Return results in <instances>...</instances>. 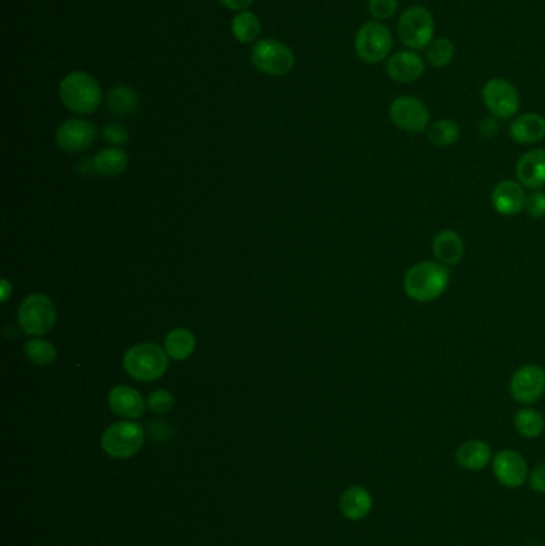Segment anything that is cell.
<instances>
[{
	"instance_id": "obj_1",
	"label": "cell",
	"mask_w": 545,
	"mask_h": 546,
	"mask_svg": "<svg viewBox=\"0 0 545 546\" xmlns=\"http://www.w3.org/2000/svg\"><path fill=\"white\" fill-rule=\"evenodd\" d=\"M451 283L450 267L439 260H421L408 268L403 278V289L410 299L427 304L440 299Z\"/></svg>"
},
{
	"instance_id": "obj_2",
	"label": "cell",
	"mask_w": 545,
	"mask_h": 546,
	"mask_svg": "<svg viewBox=\"0 0 545 546\" xmlns=\"http://www.w3.org/2000/svg\"><path fill=\"white\" fill-rule=\"evenodd\" d=\"M60 98L63 104L79 115L94 113L100 107L103 90L100 82L88 73H67L60 83Z\"/></svg>"
},
{
	"instance_id": "obj_3",
	"label": "cell",
	"mask_w": 545,
	"mask_h": 546,
	"mask_svg": "<svg viewBox=\"0 0 545 546\" xmlns=\"http://www.w3.org/2000/svg\"><path fill=\"white\" fill-rule=\"evenodd\" d=\"M435 18L424 5L406 7L397 21V37L408 50H426L435 39Z\"/></svg>"
},
{
	"instance_id": "obj_4",
	"label": "cell",
	"mask_w": 545,
	"mask_h": 546,
	"mask_svg": "<svg viewBox=\"0 0 545 546\" xmlns=\"http://www.w3.org/2000/svg\"><path fill=\"white\" fill-rule=\"evenodd\" d=\"M168 354L155 344H138L124 355L125 373L138 382H154L168 371Z\"/></svg>"
},
{
	"instance_id": "obj_5",
	"label": "cell",
	"mask_w": 545,
	"mask_h": 546,
	"mask_svg": "<svg viewBox=\"0 0 545 546\" xmlns=\"http://www.w3.org/2000/svg\"><path fill=\"white\" fill-rule=\"evenodd\" d=\"M353 48L365 64L386 63L392 54V31L382 21H366L355 34Z\"/></svg>"
},
{
	"instance_id": "obj_6",
	"label": "cell",
	"mask_w": 545,
	"mask_h": 546,
	"mask_svg": "<svg viewBox=\"0 0 545 546\" xmlns=\"http://www.w3.org/2000/svg\"><path fill=\"white\" fill-rule=\"evenodd\" d=\"M144 444V428L134 420H120L111 426L101 438L103 451L113 459H130Z\"/></svg>"
},
{
	"instance_id": "obj_7",
	"label": "cell",
	"mask_w": 545,
	"mask_h": 546,
	"mask_svg": "<svg viewBox=\"0 0 545 546\" xmlns=\"http://www.w3.org/2000/svg\"><path fill=\"white\" fill-rule=\"evenodd\" d=\"M56 317L54 300L45 294H31L18 308L21 329L33 337H42L50 333L56 323Z\"/></svg>"
},
{
	"instance_id": "obj_8",
	"label": "cell",
	"mask_w": 545,
	"mask_h": 546,
	"mask_svg": "<svg viewBox=\"0 0 545 546\" xmlns=\"http://www.w3.org/2000/svg\"><path fill=\"white\" fill-rule=\"evenodd\" d=\"M389 119L393 127L410 134L426 133L432 123L429 107L411 94H401L391 102Z\"/></svg>"
},
{
	"instance_id": "obj_9",
	"label": "cell",
	"mask_w": 545,
	"mask_h": 546,
	"mask_svg": "<svg viewBox=\"0 0 545 546\" xmlns=\"http://www.w3.org/2000/svg\"><path fill=\"white\" fill-rule=\"evenodd\" d=\"M481 98L488 112L498 121L515 119L521 106L519 90L512 82L494 77L486 82L481 88Z\"/></svg>"
},
{
	"instance_id": "obj_10",
	"label": "cell",
	"mask_w": 545,
	"mask_h": 546,
	"mask_svg": "<svg viewBox=\"0 0 545 546\" xmlns=\"http://www.w3.org/2000/svg\"><path fill=\"white\" fill-rule=\"evenodd\" d=\"M252 64L267 75H286L294 67V54L282 42L264 39L252 50Z\"/></svg>"
},
{
	"instance_id": "obj_11",
	"label": "cell",
	"mask_w": 545,
	"mask_h": 546,
	"mask_svg": "<svg viewBox=\"0 0 545 546\" xmlns=\"http://www.w3.org/2000/svg\"><path fill=\"white\" fill-rule=\"evenodd\" d=\"M513 400L532 406L545 395V369L538 365H525L513 373L509 384Z\"/></svg>"
},
{
	"instance_id": "obj_12",
	"label": "cell",
	"mask_w": 545,
	"mask_h": 546,
	"mask_svg": "<svg viewBox=\"0 0 545 546\" xmlns=\"http://www.w3.org/2000/svg\"><path fill=\"white\" fill-rule=\"evenodd\" d=\"M492 474L499 484L507 489H519L528 483L530 468L525 457L513 449H502L494 453L491 462Z\"/></svg>"
},
{
	"instance_id": "obj_13",
	"label": "cell",
	"mask_w": 545,
	"mask_h": 546,
	"mask_svg": "<svg viewBox=\"0 0 545 546\" xmlns=\"http://www.w3.org/2000/svg\"><path fill=\"white\" fill-rule=\"evenodd\" d=\"M427 63L414 50L393 52L386 61L387 77L395 83H412L426 73Z\"/></svg>"
},
{
	"instance_id": "obj_14",
	"label": "cell",
	"mask_w": 545,
	"mask_h": 546,
	"mask_svg": "<svg viewBox=\"0 0 545 546\" xmlns=\"http://www.w3.org/2000/svg\"><path fill=\"white\" fill-rule=\"evenodd\" d=\"M96 136H98V130L92 122L69 119L63 122L58 128L56 144L64 152H82L94 144Z\"/></svg>"
},
{
	"instance_id": "obj_15",
	"label": "cell",
	"mask_w": 545,
	"mask_h": 546,
	"mask_svg": "<svg viewBox=\"0 0 545 546\" xmlns=\"http://www.w3.org/2000/svg\"><path fill=\"white\" fill-rule=\"evenodd\" d=\"M528 200L525 187L519 180H500L491 192V207L500 216H519L523 213Z\"/></svg>"
},
{
	"instance_id": "obj_16",
	"label": "cell",
	"mask_w": 545,
	"mask_h": 546,
	"mask_svg": "<svg viewBox=\"0 0 545 546\" xmlns=\"http://www.w3.org/2000/svg\"><path fill=\"white\" fill-rule=\"evenodd\" d=\"M515 174L525 189L540 190L545 186V149L538 147L523 153L517 161Z\"/></svg>"
},
{
	"instance_id": "obj_17",
	"label": "cell",
	"mask_w": 545,
	"mask_h": 546,
	"mask_svg": "<svg viewBox=\"0 0 545 546\" xmlns=\"http://www.w3.org/2000/svg\"><path fill=\"white\" fill-rule=\"evenodd\" d=\"M107 401L111 411L124 420L140 419L147 407L143 395L128 385L114 386Z\"/></svg>"
},
{
	"instance_id": "obj_18",
	"label": "cell",
	"mask_w": 545,
	"mask_h": 546,
	"mask_svg": "<svg viewBox=\"0 0 545 546\" xmlns=\"http://www.w3.org/2000/svg\"><path fill=\"white\" fill-rule=\"evenodd\" d=\"M509 134L517 144H538L545 138L544 115L538 112L517 115L509 127Z\"/></svg>"
},
{
	"instance_id": "obj_19",
	"label": "cell",
	"mask_w": 545,
	"mask_h": 546,
	"mask_svg": "<svg viewBox=\"0 0 545 546\" xmlns=\"http://www.w3.org/2000/svg\"><path fill=\"white\" fill-rule=\"evenodd\" d=\"M432 251L435 260L446 267L458 266L464 258L466 247L464 240L456 230L443 229L440 230L432 240Z\"/></svg>"
},
{
	"instance_id": "obj_20",
	"label": "cell",
	"mask_w": 545,
	"mask_h": 546,
	"mask_svg": "<svg viewBox=\"0 0 545 546\" xmlns=\"http://www.w3.org/2000/svg\"><path fill=\"white\" fill-rule=\"evenodd\" d=\"M491 446L481 440L464 441L456 451V462L467 472H480L492 462Z\"/></svg>"
},
{
	"instance_id": "obj_21",
	"label": "cell",
	"mask_w": 545,
	"mask_h": 546,
	"mask_svg": "<svg viewBox=\"0 0 545 546\" xmlns=\"http://www.w3.org/2000/svg\"><path fill=\"white\" fill-rule=\"evenodd\" d=\"M372 497L365 487L352 486L346 489L340 499V512L346 520H365L372 513Z\"/></svg>"
},
{
	"instance_id": "obj_22",
	"label": "cell",
	"mask_w": 545,
	"mask_h": 546,
	"mask_svg": "<svg viewBox=\"0 0 545 546\" xmlns=\"http://www.w3.org/2000/svg\"><path fill=\"white\" fill-rule=\"evenodd\" d=\"M94 170L101 176L114 178L124 173L128 167V153L120 147H106L94 153Z\"/></svg>"
},
{
	"instance_id": "obj_23",
	"label": "cell",
	"mask_w": 545,
	"mask_h": 546,
	"mask_svg": "<svg viewBox=\"0 0 545 546\" xmlns=\"http://www.w3.org/2000/svg\"><path fill=\"white\" fill-rule=\"evenodd\" d=\"M107 111L113 113L114 117H130L138 111L140 106V98L134 88L127 85H117L114 87L106 100Z\"/></svg>"
},
{
	"instance_id": "obj_24",
	"label": "cell",
	"mask_w": 545,
	"mask_h": 546,
	"mask_svg": "<svg viewBox=\"0 0 545 546\" xmlns=\"http://www.w3.org/2000/svg\"><path fill=\"white\" fill-rule=\"evenodd\" d=\"M197 340L186 327H176L166 334L165 352L170 358L176 361H184L195 352Z\"/></svg>"
},
{
	"instance_id": "obj_25",
	"label": "cell",
	"mask_w": 545,
	"mask_h": 546,
	"mask_svg": "<svg viewBox=\"0 0 545 546\" xmlns=\"http://www.w3.org/2000/svg\"><path fill=\"white\" fill-rule=\"evenodd\" d=\"M426 136L432 146L446 149L458 144V141L461 140V127L458 122L452 119H439L429 125Z\"/></svg>"
},
{
	"instance_id": "obj_26",
	"label": "cell",
	"mask_w": 545,
	"mask_h": 546,
	"mask_svg": "<svg viewBox=\"0 0 545 546\" xmlns=\"http://www.w3.org/2000/svg\"><path fill=\"white\" fill-rule=\"evenodd\" d=\"M513 426L520 436L526 440H536L544 434V415L534 407H523L513 415Z\"/></svg>"
},
{
	"instance_id": "obj_27",
	"label": "cell",
	"mask_w": 545,
	"mask_h": 546,
	"mask_svg": "<svg viewBox=\"0 0 545 546\" xmlns=\"http://www.w3.org/2000/svg\"><path fill=\"white\" fill-rule=\"evenodd\" d=\"M424 60L427 64L435 69L450 66L456 56V45L450 37H435L429 47L424 50Z\"/></svg>"
},
{
	"instance_id": "obj_28",
	"label": "cell",
	"mask_w": 545,
	"mask_h": 546,
	"mask_svg": "<svg viewBox=\"0 0 545 546\" xmlns=\"http://www.w3.org/2000/svg\"><path fill=\"white\" fill-rule=\"evenodd\" d=\"M233 37L242 44H252L260 37L261 21L252 12H239L233 20Z\"/></svg>"
},
{
	"instance_id": "obj_29",
	"label": "cell",
	"mask_w": 545,
	"mask_h": 546,
	"mask_svg": "<svg viewBox=\"0 0 545 546\" xmlns=\"http://www.w3.org/2000/svg\"><path fill=\"white\" fill-rule=\"evenodd\" d=\"M25 354L27 358L33 361L35 366H50L54 365L56 358H58V352H56V346L48 342L45 339H31L25 346Z\"/></svg>"
},
{
	"instance_id": "obj_30",
	"label": "cell",
	"mask_w": 545,
	"mask_h": 546,
	"mask_svg": "<svg viewBox=\"0 0 545 546\" xmlns=\"http://www.w3.org/2000/svg\"><path fill=\"white\" fill-rule=\"evenodd\" d=\"M400 8V0H368V12L372 20L384 21L393 18Z\"/></svg>"
},
{
	"instance_id": "obj_31",
	"label": "cell",
	"mask_w": 545,
	"mask_h": 546,
	"mask_svg": "<svg viewBox=\"0 0 545 546\" xmlns=\"http://www.w3.org/2000/svg\"><path fill=\"white\" fill-rule=\"evenodd\" d=\"M173 394L168 390H155L146 400L147 409L154 414H168L174 407Z\"/></svg>"
},
{
	"instance_id": "obj_32",
	"label": "cell",
	"mask_w": 545,
	"mask_h": 546,
	"mask_svg": "<svg viewBox=\"0 0 545 546\" xmlns=\"http://www.w3.org/2000/svg\"><path fill=\"white\" fill-rule=\"evenodd\" d=\"M526 213L530 214L534 219H540L545 216V192L542 190H534L528 195L526 200Z\"/></svg>"
},
{
	"instance_id": "obj_33",
	"label": "cell",
	"mask_w": 545,
	"mask_h": 546,
	"mask_svg": "<svg viewBox=\"0 0 545 546\" xmlns=\"http://www.w3.org/2000/svg\"><path fill=\"white\" fill-rule=\"evenodd\" d=\"M103 138L109 144H113L115 146H124V144H127L128 141H130V136H128L127 130L119 125V123H111V125H107L104 130H103Z\"/></svg>"
},
{
	"instance_id": "obj_34",
	"label": "cell",
	"mask_w": 545,
	"mask_h": 546,
	"mask_svg": "<svg viewBox=\"0 0 545 546\" xmlns=\"http://www.w3.org/2000/svg\"><path fill=\"white\" fill-rule=\"evenodd\" d=\"M528 486L532 492H545V463H539L538 466L532 468L528 476Z\"/></svg>"
},
{
	"instance_id": "obj_35",
	"label": "cell",
	"mask_w": 545,
	"mask_h": 546,
	"mask_svg": "<svg viewBox=\"0 0 545 546\" xmlns=\"http://www.w3.org/2000/svg\"><path fill=\"white\" fill-rule=\"evenodd\" d=\"M480 133L483 134L485 138H496L499 133V121L494 117H488L485 121L480 123Z\"/></svg>"
},
{
	"instance_id": "obj_36",
	"label": "cell",
	"mask_w": 545,
	"mask_h": 546,
	"mask_svg": "<svg viewBox=\"0 0 545 546\" xmlns=\"http://www.w3.org/2000/svg\"><path fill=\"white\" fill-rule=\"evenodd\" d=\"M221 4L233 12H245L253 4V0H220Z\"/></svg>"
},
{
	"instance_id": "obj_37",
	"label": "cell",
	"mask_w": 545,
	"mask_h": 546,
	"mask_svg": "<svg viewBox=\"0 0 545 546\" xmlns=\"http://www.w3.org/2000/svg\"><path fill=\"white\" fill-rule=\"evenodd\" d=\"M0 285H2V302H7L8 297H10V293L14 291V287L10 285V281L2 280L0 281Z\"/></svg>"
}]
</instances>
